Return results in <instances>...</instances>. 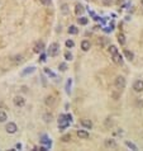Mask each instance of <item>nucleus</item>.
Returning <instances> with one entry per match:
<instances>
[{
	"label": "nucleus",
	"instance_id": "28",
	"mask_svg": "<svg viewBox=\"0 0 143 151\" xmlns=\"http://www.w3.org/2000/svg\"><path fill=\"white\" fill-rule=\"evenodd\" d=\"M41 1V4H43V5H49L51 4V0H39Z\"/></svg>",
	"mask_w": 143,
	"mask_h": 151
},
{
	"label": "nucleus",
	"instance_id": "35",
	"mask_svg": "<svg viewBox=\"0 0 143 151\" xmlns=\"http://www.w3.org/2000/svg\"><path fill=\"white\" fill-rule=\"evenodd\" d=\"M142 5H143V0H142Z\"/></svg>",
	"mask_w": 143,
	"mask_h": 151
},
{
	"label": "nucleus",
	"instance_id": "27",
	"mask_svg": "<svg viewBox=\"0 0 143 151\" xmlns=\"http://www.w3.org/2000/svg\"><path fill=\"white\" fill-rule=\"evenodd\" d=\"M65 59L67 60V61H69V60L71 61V60H72V55H71L70 52H65Z\"/></svg>",
	"mask_w": 143,
	"mask_h": 151
},
{
	"label": "nucleus",
	"instance_id": "20",
	"mask_svg": "<svg viewBox=\"0 0 143 151\" xmlns=\"http://www.w3.org/2000/svg\"><path fill=\"white\" fill-rule=\"evenodd\" d=\"M118 52V48H117V46H114V45H112L110 47H109V53H110V56H113V55H115V53Z\"/></svg>",
	"mask_w": 143,
	"mask_h": 151
},
{
	"label": "nucleus",
	"instance_id": "17",
	"mask_svg": "<svg viewBox=\"0 0 143 151\" xmlns=\"http://www.w3.org/2000/svg\"><path fill=\"white\" fill-rule=\"evenodd\" d=\"M77 23H79L80 26H86L87 23H89V19H87L86 17H81V18L77 19Z\"/></svg>",
	"mask_w": 143,
	"mask_h": 151
},
{
	"label": "nucleus",
	"instance_id": "3",
	"mask_svg": "<svg viewBox=\"0 0 143 151\" xmlns=\"http://www.w3.org/2000/svg\"><path fill=\"white\" fill-rule=\"evenodd\" d=\"M125 85H127V81L123 76H117L115 80H114V86L118 89V90H123L125 88Z\"/></svg>",
	"mask_w": 143,
	"mask_h": 151
},
{
	"label": "nucleus",
	"instance_id": "1",
	"mask_svg": "<svg viewBox=\"0 0 143 151\" xmlns=\"http://www.w3.org/2000/svg\"><path fill=\"white\" fill-rule=\"evenodd\" d=\"M71 121H72V116L71 114H61L60 118H58V127H60L61 131L67 127Z\"/></svg>",
	"mask_w": 143,
	"mask_h": 151
},
{
	"label": "nucleus",
	"instance_id": "33",
	"mask_svg": "<svg viewBox=\"0 0 143 151\" xmlns=\"http://www.w3.org/2000/svg\"><path fill=\"white\" fill-rule=\"evenodd\" d=\"M15 147H17V149H22V145H20V144H17V146H15Z\"/></svg>",
	"mask_w": 143,
	"mask_h": 151
},
{
	"label": "nucleus",
	"instance_id": "34",
	"mask_svg": "<svg viewBox=\"0 0 143 151\" xmlns=\"http://www.w3.org/2000/svg\"><path fill=\"white\" fill-rule=\"evenodd\" d=\"M119 1H124V0H119Z\"/></svg>",
	"mask_w": 143,
	"mask_h": 151
},
{
	"label": "nucleus",
	"instance_id": "15",
	"mask_svg": "<svg viewBox=\"0 0 143 151\" xmlns=\"http://www.w3.org/2000/svg\"><path fill=\"white\" fill-rule=\"evenodd\" d=\"M84 6L81 5V4H76V6H75V13L77 14V15H80V14H82L84 13Z\"/></svg>",
	"mask_w": 143,
	"mask_h": 151
},
{
	"label": "nucleus",
	"instance_id": "9",
	"mask_svg": "<svg viewBox=\"0 0 143 151\" xmlns=\"http://www.w3.org/2000/svg\"><path fill=\"white\" fill-rule=\"evenodd\" d=\"M112 57H113V62L114 63H117V65H122L123 63V57H122V55H120L119 52H117L115 55H113Z\"/></svg>",
	"mask_w": 143,
	"mask_h": 151
},
{
	"label": "nucleus",
	"instance_id": "29",
	"mask_svg": "<svg viewBox=\"0 0 143 151\" xmlns=\"http://www.w3.org/2000/svg\"><path fill=\"white\" fill-rule=\"evenodd\" d=\"M103 4L104 5H112L113 4V0H103Z\"/></svg>",
	"mask_w": 143,
	"mask_h": 151
},
{
	"label": "nucleus",
	"instance_id": "8",
	"mask_svg": "<svg viewBox=\"0 0 143 151\" xmlns=\"http://www.w3.org/2000/svg\"><path fill=\"white\" fill-rule=\"evenodd\" d=\"M77 137L80 140H87L90 137V135H89L87 131H85V129H79V131H77Z\"/></svg>",
	"mask_w": 143,
	"mask_h": 151
},
{
	"label": "nucleus",
	"instance_id": "30",
	"mask_svg": "<svg viewBox=\"0 0 143 151\" xmlns=\"http://www.w3.org/2000/svg\"><path fill=\"white\" fill-rule=\"evenodd\" d=\"M15 59H17V60H15V62H17V63H20L22 61H23V57H22V56H17Z\"/></svg>",
	"mask_w": 143,
	"mask_h": 151
},
{
	"label": "nucleus",
	"instance_id": "11",
	"mask_svg": "<svg viewBox=\"0 0 143 151\" xmlns=\"http://www.w3.org/2000/svg\"><path fill=\"white\" fill-rule=\"evenodd\" d=\"M104 144H105L106 147H110V149L117 147V142H115V140H113V138H106Z\"/></svg>",
	"mask_w": 143,
	"mask_h": 151
},
{
	"label": "nucleus",
	"instance_id": "7",
	"mask_svg": "<svg viewBox=\"0 0 143 151\" xmlns=\"http://www.w3.org/2000/svg\"><path fill=\"white\" fill-rule=\"evenodd\" d=\"M43 50H45V43H43L42 41L37 42L36 45H34V47H33V51H34L36 53H39V52H42Z\"/></svg>",
	"mask_w": 143,
	"mask_h": 151
},
{
	"label": "nucleus",
	"instance_id": "24",
	"mask_svg": "<svg viewBox=\"0 0 143 151\" xmlns=\"http://www.w3.org/2000/svg\"><path fill=\"white\" fill-rule=\"evenodd\" d=\"M43 118H45V121H46V122H51L53 117H52V114H48V113H47V114L43 116Z\"/></svg>",
	"mask_w": 143,
	"mask_h": 151
},
{
	"label": "nucleus",
	"instance_id": "32",
	"mask_svg": "<svg viewBox=\"0 0 143 151\" xmlns=\"http://www.w3.org/2000/svg\"><path fill=\"white\" fill-rule=\"evenodd\" d=\"M45 60H46V56L42 55V56H41V61H45Z\"/></svg>",
	"mask_w": 143,
	"mask_h": 151
},
{
	"label": "nucleus",
	"instance_id": "12",
	"mask_svg": "<svg viewBox=\"0 0 143 151\" xmlns=\"http://www.w3.org/2000/svg\"><path fill=\"white\" fill-rule=\"evenodd\" d=\"M90 47H91V45H90V42H89V41L84 39V41L81 42V50H82L84 52L89 51V50H90Z\"/></svg>",
	"mask_w": 143,
	"mask_h": 151
},
{
	"label": "nucleus",
	"instance_id": "21",
	"mask_svg": "<svg viewBox=\"0 0 143 151\" xmlns=\"http://www.w3.org/2000/svg\"><path fill=\"white\" fill-rule=\"evenodd\" d=\"M125 145L129 147V149H132V150H134V151H137L138 150V147L133 144V142H130V141H125Z\"/></svg>",
	"mask_w": 143,
	"mask_h": 151
},
{
	"label": "nucleus",
	"instance_id": "13",
	"mask_svg": "<svg viewBox=\"0 0 143 151\" xmlns=\"http://www.w3.org/2000/svg\"><path fill=\"white\" fill-rule=\"evenodd\" d=\"M124 56H125L127 60L133 61V59H134V53L132 52V51H129V50H124Z\"/></svg>",
	"mask_w": 143,
	"mask_h": 151
},
{
	"label": "nucleus",
	"instance_id": "2",
	"mask_svg": "<svg viewBox=\"0 0 143 151\" xmlns=\"http://www.w3.org/2000/svg\"><path fill=\"white\" fill-rule=\"evenodd\" d=\"M58 52H60V45L57 42H53L49 45V48H48V55L51 57H54V56H57L58 55Z\"/></svg>",
	"mask_w": 143,
	"mask_h": 151
},
{
	"label": "nucleus",
	"instance_id": "31",
	"mask_svg": "<svg viewBox=\"0 0 143 151\" xmlns=\"http://www.w3.org/2000/svg\"><path fill=\"white\" fill-rule=\"evenodd\" d=\"M46 72H47L48 75H51V76H54V74H52V72H51V71H49L48 69H46Z\"/></svg>",
	"mask_w": 143,
	"mask_h": 151
},
{
	"label": "nucleus",
	"instance_id": "23",
	"mask_svg": "<svg viewBox=\"0 0 143 151\" xmlns=\"http://www.w3.org/2000/svg\"><path fill=\"white\" fill-rule=\"evenodd\" d=\"M73 46H75V43H73L72 39H67V41H66V47H67V48H72Z\"/></svg>",
	"mask_w": 143,
	"mask_h": 151
},
{
	"label": "nucleus",
	"instance_id": "18",
	"mask_svg": "<svg viewBox=\"0 0 143 151\" xmlns=\"http://www.w3.org/2000/svg\"><path fill=\"white\" fill-rule=\"evenodd\" d=\"M67 32H69L70 34H77V33H79V29L76 28L75 26H71V27L67 29Z\"/></svg>",
	"mask_w": 143,
	"mask_h": 151
},
{
	"label": "nucleus",
	"instance_id": "22",
	"mask_svg": "<svg viewBox=\"0 0 143 151\" xmlns=\"http://www.w3.org/2000/svg\"><path fill=\"white\" fill-rule=\"evenodd\" d=\"M8 120V116L5 112H0V122H5Z\"/></svg>",
	"mask_w": 143,
	"mask_h": 151
},
{
	"label": "nucleus",
	"instance_id": "5",
	"mask_svg": "<svg viewBox=\"0 0 143 151\" xmlns=\"http://www.w3.org/2000/svg\"><path fill=\"white\" fill-rule=\"evenodd\" d=\"M13 103H14V105H17V107H24V104H25V99L23 98V96L17 95V96H14Z\"/></svg>",
	"mask_w": 143,
	"mask_h": 151
},
{
	"label": "nucleus",
	"instance_id": "14",
	"mask_svg": "<svg viewBox=\"0 0 143 151\" xmlns=\"http://www.w3.org/2000/svg\"><path fill=\"white\" fill-rule=\"evenodd\" d=\"M54 103H56V98H54L53 95H49V96H47V98H46V104L47 105L52 107V105H54Z\"/></svg>",
	"mask_w": 143,
	"mask_h": 151
},
{
	"label": "nucleus",
	"instance_id": "19",
	"mask_svg": "<svg viewBox=\"0 0 143 151\" xmlns=\"http://www.w3.org/2000/svg\"><path fill=\"white\" fill-rule=\"evenodd\" d=\"M118 42H119L122 46L125 45V37H124V34H122V33H119V34H118Z\"/></svg>",
	"mask_w": 143,
	"mask_h": 151
},
{
	"label": "nucleus",
	"instance_id": "26",
	"mask_svg": "<svg viewBox=\"0 0 143 151\" xmlns=\"http://www.w3.org/2000/svg\"><path fill=\"white\" fill-rule=\"evenodd\" d=\"M61 140H62L63 142H69V141H71V135H66V136H63Z\"/></svg>",
	"mask_w": 143,
	"mask_h": 151
},
{
	"label": "nucleus",
	"instance_id": "4",
	"mask_svg": "<svg viewBox=\"0 0 143 151\" xmlns=\"http://www.w3.org/2000/svg\"><path fill=\"white\" fill-rule=\"evenodd\" d=\"M5 131L8 132V133H15L17 131H18V127H17V124L14 123V122H9L6 126H5Z\"/></svg>",
	"mask_w": 143,
	"mask_h": 151
},
{
	"label": "nucleus",
	"instance_id": "16",
	"mask_svg": "<svg viewBox=\"0 0 143 151\" xmlns=\"http://www.w3.org/2000/svg\"><path fill=\"white\" fill-rule=\"evenodd\" d=\"M41 144L46 145V146H51V141L48 140V137H47L46 135H43V136L41 137Z\"/></svg>",
	"mask_w": 143,
	"mask_h": 151
},
{
	"label": "nucleus",
	"instance_id": "6",
	"mask_svg": "<svg viewBox=\"0 0 143 151\" xmlns=\"http://www.w3.org/2000/svg\"><path fill=\"white\" fill-rule=\"evenodd\" d=\"M133 89H134V91H137V93L143 91V80H136L134 84H133Z\"/></svg>",
	"mask_w": 143,
	"mask_h": 151
},
{
	"label": "nucleus",
	"instance_id": "10",
	"mask_svg": "<svg viewBox=\"0 0 143 151\" xmlns=\"http://www.w3.org/2000/svg\"><path fill=\"white\" fill-rule=\"evenodd\" d=\"M81 126L87 128V129H91L93 128V122L90 120H87V118H84V120H81Z\"/></svg>",
	"mask_w": 143,
	"mask_h": 151
},
{
	"label": "nucleus",
	"instance_id": "25",
	"mask_svg": "<svg viewBox=\"0 0 143 151\" xmlns=\"http://www.w3.org/2000/svg\"><path fill=\"white\" fill-rule=\"evenodd\" d=\"M58 69H60L61 71H66V70H67V65H66L65 62H62V63H60V66H58Z\"/></svg>",
	"mask_w": 143,
	"mask_h": 151
}]
</instances>
